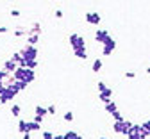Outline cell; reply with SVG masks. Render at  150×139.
<instances>
[{
  "label": "cell",
  "instance_id": "d6986e66",
  "mask_svg": "<svg viewBox=\"0 0 150 139\" xmlns=\"http://www.w3.org/2000/svg\"><path fill=\"white\" fill-rule=\"evenodd\" d=\"M102 66H104V63H102V59H95V63H93V66H91L93 73H98V71L102 70Z\"/></svg>",
  "mask_w": 150,
  "mask_h": 139
},
{
  "label": "cell",
  "instance_id": "8fae6325",
  "mask_svg": "<svg viewBox=\"0 0 150 139\" xmlns=\"http://www.w3.org/2000/svg\"><path fill=\"white\" fill-rule=\"evenodd\" d=\"M27 130L32 134V132H40L41 130V123L38 121H27Z\"/></svg>",
  "mask_w": 150,
  "mask_h": 139
},
{
  "label": "cell",
  "instance_id": "d6a6232c",
  "mask_svg": "<svg viewBox=\"0 0 150 139\" xmlns=\"http://www.w3.org/2000/svg\"><path fill=\"white\" fill-rule=\"evenodd\" d=\"M55 18H63V11H59V9L55 11Z\"/></svg>",
  "mask_w": 150,
  "mask_h": 139
},
{
  "label": "cell",
  "instance_id": "3957f363",
  "mask_svg": "<svg viewBox=\"0 0 150 139\" xmlns=\"http://www.w3.org/2000/svg\"><path fill=\"white\" fill-rule=\"evenodd\" d=\"M102 45H104V48H102V55H104V57H109L112 52H115V48H116V41H115L111 36L105 37V41H104Z\"/></svg>",
  "mask_w": 150,
  "mask_h": 139
},
{
  "label": "cell",
  "instance_id": "2e32d148",
  "mask_svg": "<svg viewBox=\"0 0 150 139\" xmlns=\"http://www.w3.org/2000/svg\"><path fill=\"white\" fill-rule=\"evenodd\" d=\"M29 34H41V23L40 22H34L32 27L29 29Z\"/></svg>",
  "mask_w": 150,
  "mask_h": 139
},
{
  "label": "cell",
  "instance_id": "9a60e30c",
  "mask_svg": "<svg viewBox=\"0 0 150 139\" xmlns=\"http://www.w3.org/2000/svg\"><path fill=\"white\" fill-rule=\"evenodd\" d=\"M71 48H86V39H84V36H81V34H79L77 41H75V45H73Z\"/></svg>",
  "mask_w": 150,
  "mask_h": 139
},
{
  "label": "cell",
  "instance_id": "52a82bcc",
  "mask_svg": "<svg viewBox=\"0 0 150 139\" xmlns=\"http://www.w3.org/2000/svg\"><path fill=\"white\" fill-rule=\"evenodd\" d=\"M111 96H112V89H109V87L98 91V98H100V102H102V104L109 102V100H111Z\"/></svg>",
  "mask_w": 150,
  "mask_h": 139
},
{
  "label": "cell",
  "instance_id": "ab89813d",
  "mask_svg": "<svg viewBox=\"0 0 150 139\" xmlns=\"http://www.w3.org/2000/svg\"><path fill=\"white\" fill-rule=\"evenodd\" d=\"M100 139H107V137H100Z\"/></svg>",
  "mask_w": 150,
  "mask_h": 139
},
{
  "label": "cell",
  "instance_id": "ac0fdd59",
  "mask_svg": "<svg viewBox=\"0 0 150 139\" xmlns=\"http://www.w3.org/2000/svg\"><path fill=\"white\" fill-rule=\"evenodd\" d=\"M13 84H14V87H16L18 91H20V93H22V91H25V89H27V86H29L25 80H14Z\"/></svg>",
  "mask_w": 150,
  "mask_h": 139
},
{
  "label": "cell",
  "instance_id": "7c38bea8",
  "mask_svg": "<svg viewBox=\"0 0 150 139\" xmlns=\"http://www.w3.org/2000/svg\"><path fill=\"white\" fill-rule=\"evenodd\" d=\"M38 43H40V34H27V45L38 47Z\"/></svg>",
  "mask_w": 150,
  "mask_h": 139
},
{
  "label": "cell",
  "instance_id": "8d00e7d4",
  "mask_svg": "<svg viewBox=\"0 0 150 139\" xmlns=\"http://www.w3.org/2000/svg\"><path fill=\"white\" fill-rule=\"evenodd\" d=\"M73 139H84V137H82V135H79V134H77V135H75V137H73Z\"/></svg>",
  "mask_w": 150,
  "mask_h": 139
},
{
  "label": "cell",
  "instance_id": "5b68a950",
  "mask_svg": "<svg viewBox=\"0 0 150 139\" xmlns=\"http://www.w3.org/2000/svg\"><path fill=\"white\" fill-rule=\"evenodd\" d=\"M34 112H36V116H34V121H38V123H41L45 118H47V107H43V105H36V109H34Z\"/></svg>",
  "mask_w": 150,
  "mask_h": 139
},
{
  "label": "cell",
  "instance_id": "484cf974",
  "mask_svg": "<svg viewBox=\"0 0 150 139\" xmlns=\"http://www.w3.org/2000/svg\"><path fill=\"white\" fill-rule=\"evenodd\" d=\"M9 14H11L13 18H20V14H22V13L18 11V9H11V11H9Z\"/></svg>",
  "mask_w": 150,
  "mask_h": 139
},
{
  "label": "cell",
  "instance_id": "60d3db41",
  "mask_svg": "<svg viewBox=\"0 0 150 139\" xmlns=\"http://www.w3.org/2000/svg\"><path fill=\"white\" fill-rule=\"evenodd\" d=\"M145 139H150V137H145Z\"/></svg>",
  "mask_w": 150,
  "mask_h": 139
},
{
  "label": "cell",
  "instance_id": "836d02e7",
  "mask_svg": "<svg viewBox=\"0 0 150 139\" xmlns=\"http://www.w3.org/2000/svg\"><path fill=\"white\" fill-rule=\"evenodd\" d=\"M23 135V139H30V132H25V134H22Z\"/></svg>",
  "mask_w": 150,
  "mask_h": 139
},
{
  "label": "cell",
  "instance_id": "e0dca14e",
  "mask_svg": "<svg viewBox=\"0 0 150 139\" xmlns=\"http://www.w3.org/2000/svg\"><path fill=\"white\" fill-rule=\"evenodd\" d=\"M14 37H23V36H27L29 34V29H23V27H18V29H14Z\"/></svg>",
  "mask_w": 150,
  "mask_h": 139
},
{
  "label": "cell",
  "instance_id": "9c48e42d",
  "mask_svg": "<svg viewBox=\"0 0 150 139\" xmlns=\"http://www.w3.org/2000/svg\"><path fill=\"white\" fill-rule=\"evenodd\" d=\"M16 68H18V64H16V63L13 61V59H11V57L7 59V61H4V70H6L7 73H13V71H14Z\"/></svg>",
  "mask_w": 150,
  "mask_h": 139
},
{
  "label": "cell",
  "instance_id": "7402d4cb",
  "mask_svg": "<svg viewBox=\"0 0 150 139\" xmlns=\"http://www.w3.org/2000/svg\"><path fill=\"white\" fill-rule=\"evenodd\" d=\"M25 68L36 70V68H38V59H32V61H25Z\"/></svg>",
  "mask_w": 150,
  "mask_h": 139
},
{
  "label": "cell",
  "instance_id": "277c9868",
  "mask_svg": "<svg viewBox=\"0 0 150 139\" xmlns=\"http://www.w3.org/2000/svg\"><path fill=\"white\" fill-rule=\"evenodd\" d=\"M130 125H132V123L127 121V120H123V121H115V125H112V130H115L116 134H123V135H127Z\"/></svg>",
  "mask_w": 150,
  "mask_h": 139
},
{
  "label": "cell",
  "instance_id": "1f68e13d",
  "mask_svg": "<svg viewBox=\"0 0 150 139\" xmlns=\"http://www.w3.org/2000/svg\"><path fill=\"white\" fill-rule=\"evenodd\" d=\"M6 32H9V29L6 25H0V34H6Z\"/></svg>",
  "mask_w": 150,
  "mask_h": 139
},
{
  "label": "cell",
  "instance_id": "4fadbf2b",
  "mask_svg": "<svg viewBox=\"0 0 150 139\" xmlns=\"http://www.w3.org/2000/svg\"><path fill=\"white\" fill-rule=\"evenodd\" d=\"M11 59H13V61H14L18 66H23V68H25V61H23V57L20 55V52H14V54L11 55Z\"/></svg>",
  "mask_w": 150,
  "mask_h": 139
},
{
  "label": "cell",
  "instance_id": "d590c367",
  "mask_svg": "<svg viewBox=\"0 0 150 139\" xmlns=\"http://www.w3.org/2000/svg\"><path fill=\"white\" fill-rule=\"evenodd\" d=\"M4 89H6V86H4V82H0V93H2Z\"/></svg>",
  "mask_w": 150,
  "mask_h": 139
},
{
  "label": "cell",
  "instance_id": "b9f144b4",
  "mask_svg": "<svg viewBox=\"0 0 150 139\" xmlns=\"http://www.w3.org/2000/svg\"><path fill=\"white\" fill-rule=\"evenodd\" d=\"M0 105H2V104H0Z\"/></svg>",
  "mask_w": 150,
  "mask_h": 139
},
{
  "label": "cell",
  "instance_id": "d4e9b609",
  "mask_svg": "<svg viewBox=\"0 0 150 139\" xmlns=\"http://www.w3.org/2000/svg\"><path fill=\"white\" fill-rule=\"evenodd\" d=\"M64 121H73V112L71 111H68V112H64Z\"/></svg>",
  "mask_w": 150,
  "mask_h": 139
},
{
  "label": "cell",
  "instance_id": "74e56055",
  "mask_svg": "<svg viewBox=\"0 0 150 139\" xmlns=\"http://www.w3.org/2000/svg\"><path fill=\"white\" fill-rule=\"evenodd\" d=\"M143 125H148V127H150V120H148V121H145V123H143Z\"/></svg>",
  "mask_w": 150,
  "mask_h": 139
},
{
  "label": "cell",
  "instance_id": "e575fe53",
  "mask_svg": "<svg viewBox=\"0 0 150 139\" xmlns=\"http://www.w3.org/2000/svg\"><path fill=\"white\" fill-rule=\"evenodd\" d=\"M54 139H63V134H54Z\"/></svg>",
  "mask_w": 150,
  "mask_h": 139
},
{
  "label": "cell",
  "instance_id": "4dcf8cb0",
  "mask_svg": "<svg viewBox=\"0 0 150 139\" xmlns=\"http://www.w3.org/2000/svg\"><path fill=\"white\" fill-rule=\"evenodd\" d=\"M105 87H107V86H105V84H104L102 80H100V82L97 84V89H98V91H102V89H105Z\"/></svg>",
  "mask_w": 150,
  "mask_h": 139
},
{
  "label": "cell",
  "instance_id": "6da1fadb",
  "mask_svg": "<svg viewBox=\"0 0 150 139\" xmlns=\"http://www.w3.org/2000/svg\"><path fill=\"white\" fill-rule=\"evenodd\" d=\"M20 93L16 87H14V84H9V86H6V89L0 93V104H9V102H13L14 100V96Z\"/></svg>",
  "mask_w": 150,
  "mask_h": 139
},
{
  "label": "cell",
  "instance_id": "44dd1931",
  "mask_svg": "<svg viewBox=\"0 0 150 139\" xmlns=\"http://www.w3.org/2000/svg\"><path fill=\"white\" fill-rule=\"evenodd\" d=\"M18 132H22V134L29 132V130H27V121H25V120H20V121H18Z\"/></svg>",
  "mask_w": 150,
  "mask_h": 139
},
{
  "label": "cell",
  "instance_id": "4316f807",
  "mask_svg": "<svg viewBox=\"0 0 150 139\" xmlns=\"http://www.w3.org/2000/svg\"><path fill=\"white\" fill-rule=\"evenodd\" d=\"M55 111H57V109H55V105H54V104H52V105H48V107H47V112H48V114H52V116H54V114H55Z\"/></svg>",
  "mask_w": 150,
  "mask_h": 139
},
{
  "label": "cell",
  "instance_id": "30bf717a",
  "mask_svg": "<svg viewBox=\"0 0 150 139\" xmlns=\"http://www.w3.org/2000/svg\"><path fill=\"white\" fill-rule=\"evenodd\" d=\"M73 55L77 57V59H81V61H86V59H88L86 48H73Z\"/></svg>",
  "mask_w": 150,
  "mask_h": 139
},
{
  "label": "cell",
  "instance_id": "8992f818",
  "mask_svg": "<svg viewBox=\"0 0 150 139\" xmlns=\"http://www.w3.org/2000/svg\"><path fill=\"white\" fill-rule=\"evenodd\" d=\"M100 14L98 13H93V11H89V13H86V22L89 23V25H98L100 23Z\"/></svg>",
  "mask_w": 150,
  "mask_h": 139
},
{
  "label": "cell",
  "instance_id": "5bb4252c",
  "mask_svg": "<svg viewBox=\"0 0 150 139\" xmlns=\"http://www.w3.org/2000/svg\"><path fill=\"white\" fill-rule=\"evenodd\" d=\"M104 109H105V112H115V111H118V105L115 104V102H112V100H109V102H105L104 104Z\"/></svg>",
  "mask_w": 150,
  "mask_h": 139
},
{
  "label": "cell",
  "instance_id": "f35d334b",
  "mask_svg": "<svg viewBox=\"0 0 150 139\" xmlns=\"http://www.w3.org/2000/svg\"><path fill=\"white\" fill-rule=\"evenodd\" d=\"M146 73H148V75H150V66H148V68H146Z\"/></svg>",
  "mask_w": 150,
  "mask_h": 139
},
{
  "label": "cell",
  "instance_id": "cb8c5ba5",
  "mask_svg": "<svg viewBox=\"0 0 150 139\" xmlns=\"http://www.w3.org/2000/svg\"><path fill=\"white\" fill-rule=\"evenodd\" d=\"M111 116L115 118V121H123V116L120 114V111H115V112H111Z\"/></svg>",
  "mask_w": 150,
  "mask_h": 139
},
{
  "label": "cell",
  "instance_id": "603a6c76",
  "mask_svg": "<svg viewBox=\"0 0 150 139\" xmlns=\"http://www.w3.org/2000/svg\"><path fill=\"white\" fill-rule=\"evenodd\" d=\"M77 134H79V132H75V130H68L66 134H63V139H73Z\"/></svg>",
  "mask_w": 150,
  "mask_h": 139
},
{
  "label": "cell",
  "instance_id": "ba28073f",
  "mask_svg": "<svg viewBox=\"0 0 150 139\" xmlns=\"http://www.w3.org/2000/svg\"><path fill=\"white\" fill-rule=\"evenodd\" d=\"M107 36H109V30H105V29H98V30L95 32V41L102 45V43L105 41V37H107Z\"/></svg>",
  "mask_w": 150,
  "mask_h": 139
},
{
  "label": "cell",
  "instance_id": "f546056e",
  "mask_svg": "<svg viewBox=\"0 0 150 139\" xmlns=\"http://www.w3.org/2000/svg\"><path fill=\"white\" fill-rule=\"evenodd\" d=\"M7 75H9V73H7V71H6V70L2 68V70H0V80H4V78H6Z\"/></svg>",
  "mask_w": 150,
  "mask_h": 139
},
{
  "label": "cell",
  "instance_id": "7a4b0ae2",
  "mask_svg": "<svg viewBox=\"0 0 150 139\" xmlns=\"http://www.w3.org/2000/svg\"><path fill=\"white\" fill-rule=\"evenodd\" d=\"M20 55L23 57V61H32V59H38V47L34 45H25L20 50Z\"/></svg>",
  "mask_w": 150,
  "mask_h": 139
},
{
  "label": "cell",
  "instance_id": "ffe728a7",
  "mask_svg": "<svg viewBox=\"0 0 150 139\" xmlns=\"http://www.w3.org/2000/svg\"><path fill=\"white\" fill-rule=\"evenodd\" d=\"M20 112H22V107L18 105V104H14V105H11V114L14 116V118H18L20 116Z\"/></svg>",
  "mask_w": 150,
  "mask_h": 139
},
{
  "label": "cell",
  "instance_id": "83f0119b",
  "mask_svg": "<svg viewBox=\"0 0 150 139\" xmlns=\"http://www.w3.org/2000/svg\"><path fill=\"white\" fill-rule=\"evenodd\" d=\"M43 139H54V132H43Z\"/></svg>",
  "mask_w": 150,
  "mask_h": 139
},
{
  "label": "cell",
  "instance_id": "f1b7e54d",
  "mask_svg": "<svg viewBox=\"0 0 150 139\" xmlns=\"http://www.w3.org/2000/svg\"><path fill=\"white\" fill-rule=\"evenodd\" d=\"M123 77H125V78H134L136 73H134V71H127V73H123Z\"/></svg>",
  "mask_w": 150,
  "mask_h": 139
}]
</instances>
